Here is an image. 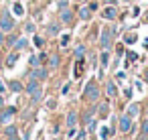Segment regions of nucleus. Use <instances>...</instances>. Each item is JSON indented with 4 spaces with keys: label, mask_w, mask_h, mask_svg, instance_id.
Listing matches in <instances>:
<instances>
[{
    "label": "nucleus",
    "mask_w": 148,
    "mask_h": 140,
    "mask_svg": "<svg viewBox=\"0 0 148 140\" xmlns=\"http://www.w3.org/2000/svg\"><path fill=\"white\" fill-rule=\"evenodd\" d=\"M83 100H87L89 104H95V102L99 100V87H97L95 81H89V83L85 85V89H83Z\"/></svg>",
    "instance_id": "1"
},
{
    "label": "nucleus",
    "mask_w": 148,
    "mask_h": 140,
    "mask_svg": "<svg viewBox=\"0 0 148 140\" xmlns=\"http://www.w3.org/2000/svg\"><path fill=\"white\" fill-rule=\"evenodd\" d=\"M14 29V19L8 10H4L2 14H0V31L2 33H10Z\"/></svg>",
    "instance_id": "2"
},
{
    "label": "nucleus",
    "mask_w": 148,
    "mask_h": 140,
    "mask_svg": "<svg viewBox=\"0 0 148 140\" xmlns=\"http://www.w3.org/2000/svg\"><path fill=\"white\" fill-rule=\"evenodd\" d=\"M112 35H114L112 29H103L101 31V37H99V47L101 49H110L112 47Z\"/></svg>",
    "instance_id": "3"
},
{
    "label": "nucleus",
    "mask_w": 148,
    "mask_h": 140,
    "mask_svg": "<svg viewBox=\"0 0 148 140\" xmlns=\"http://www.w3.org/2000/svg\"><path fill=\"white\" fill-rule=\"evenodd\" d=\"M59 23H61V25H71V23H73V10H71L69 6L59 12Z\"/></svg>",
    "instance_id": "4"
},
{
    "label": "nucleus",
    "mask_w": 148,
    "mask_h": 140,
    "mask_svg": "<svg viewBox=\"0 0 148 140\" xmlns=\"http://www.w3.org/2000/svg\"><path fill=\"white\" fill-rule=\"evenodd\" d=\"M120 132H124V134H128L130 130H132V118L128 116V114H124V116H120Z\"/></svg>",
    "instance_id": "5"
},
{
    "label": "nucleus",
    "mask_w": 148,
    "mask_h": 140,
    "mask_svg": "<svg viewBox=\"0 0 148 140\" xmlns=\"http://www.w3.org/2000/svg\"><path fill=\"white\" fill-rule=\"evenodd\" d=\"M14 114H16V108H12V106H8V108H4L2 112H0V122H10Z\"/></svg>",
    "instance_id": "6"
},
{
    "label": "nucleus",
    "mask_w": 148,
    "mask_h": 140,
    "mask_svg": "<svg viewBox=\"0 0 148 140\" xmlns=\"http://www.w3.org/2000/svg\"><path fill=\"white\" fill-rule=\"evenodd\" d=\"M47 75H49V71H47L45 67H37V69H33V71H31V79H37V81L47 79Z\"/></svg>",
    "instance_id": "7"
},
{
    "label": "nucleus",
    "mask_w": 148,
    "mask_h": 140,
    "mask_svg": "<svg viewBox=\"0 0 148 140\" xmlns=\"http://www.w3.org/2000/svg\"><path fill=\"white\" fill-rule=\"evenodd\" d=\"M101 16H103V19H108V21H114V19L118 16V8H116L114 4H110L108 8H103V10H101Z\"/></svg>",
    "instance_id": "8"
},
{
    "label": "nucleus",
    "mask_w": 148,
    "mask_h": 140,
    "mask_svg": "<svg viewBox=\"0 0 148 140\" xmlns=\"http://www.w3.org/2000/svg\"><path fill=\"white\" fill-rule=\"evenodd\" d=\"M18 57H21V53H18V51H14V53H10V55L6 57V67H8V69H12V67L16 65V61H18Z\"/></svg>",
    "instance_id": "9"
},
{
    "label": "nucleus",
    "mask_w": 148,
    "mask_h": 140,
    "mask_svg": "<svg viewBox=\"0 0 148 140\" xmlns=\"http://www.w3.org/2000/svg\"><path fill=\"white\" fill-rule=\"evenodd\" d=\"M77 16H79L81 21H89V19H91V10H89V6H81L79 12H77Z\"/></svg>",
    "instance_id": "10"
},
{
    "label": "nucleus",
    "mask_w": 148,
    "mask_h": 140,
    "mask_svg": "<svg viewBox=\"0 0 148 140\" xmlns=\"http://www.w3.org/2000/svg\"><path fill=\"white\" fill-rule=\"evenodd\" d=\"M106 93H108L110 97H116V95H118V87H116L114 81H108V83H106Z\"/></svg>",
    "instance_id": "11"
},
{
    "label": "nucleus",
    "mask_w": 148,
    "mask_h": 140,
    "mask_svg": "<svg viewBox=\"0 0 148 140\" xmlns=\"http://www.w3.org/2000/svg\"><path fill=\"white\" fill-rule=\"evenodd\" d=\"M126 114H128L130 118H136V116L140 114V106H138V104H130L128 110H126Z\"/></svg>",
    "instance_id": "12"
},
{
    "label": "nucleus",
    "mask_w": 148,
    "mask_h": 140,
    "mask_svg": "<svg viewBox=\"0 0 148 140\" xmlns=\"http://www.w3.org/2000/svg\"><path fill=\"white\" fill-rule=\"evenodd\" d=\"M65 122H67L69 128H75V126H77V114H75V112H69L67 118H65Z\"/></svg>",
    "instance_id": "13"
},
{
    "label": "nucleus",
    "mask_w": 148,
    "mask_h": 140,
    "mask_svg": "<svg viewBox=\"0 0 148 140\" xmlns=\"http://www.w3.org/2000/svg\"><path fill=\"white\" fill-rule=\"evenodd\" d=\"M99 63H101V69L108 67V63H110V53H108V49L101 51V55H99Z\"/></svg>",
    "instance_id": "14"
},
{
    "label": "nucleus",
    "mask_w": 148,
    "mask_h": 140,
    "mask_svg": "<svg viewBox=\"0 0 148 140\" xmlns=\"http://www.w3.org/2000/svg\"><path fill=\"white\" fill-rule=\"evenodd\" d=\"M8 87H10V89H12V91H14V93H21V91H23V89H25V85H23V83H21V81H16V79H12V81H10V83H8Z\"/></svg>",
    "instance_id": "15"
},
{
    "label": "nucleus",
    "mask_w": 148,
    "mask_h": 140,
    "mask_svg": "<svg viewBox=\"0 0 148 140\" xmlns=\"http://www.w3.org/2000/svg\"><path fill=\"white\" fill-rule=\"evenodd\" d=\"M39 87H41V85H39V81H37V79H31V81L27 83L25 91H27V93H33V91H35V89H39Z\"/></svg>",
    "instance_id": "16"
},
{
    "label": "nucleus",
    "mask_w": 148,
    "mask_h": 140,
    "mask_svg": "<svg viewBox=\"0 0 148 140\" xmlns=\"http://www.w3.org/2000/svg\"><path fill=\"white\" fill-rule=\"evenodd\" d=\"M108 112H110V106H108V104H106V102H103V104H101V106H99V108H97V114H99V118H101V120H103V118H108V116H110V114H108Z\"/></svg>",
    "instance_id": "17"
},
{
    "label": "nucleus",
    "mask_w": 148,
    "mask_h": 140,
    "mask_svg": "<svg viewBox=\"0 0 148 140\" xmlns=\"http://www.w3.org/2000/svg\"><path fill=\"white\" fill-rule=\"evenodd\" d=\"M41 100H43V91H41V87H39V89H35V91L31 93V102H33V104H39Z\"/></svg>",
    "instance_id": "18"
},
{
    "label": "nucleus",
    "mask_w": 148,
    "mask_h": 140,
    "mask_svg": "<svg viewBox=\"0 0 148 140\" xmlns=\"http://www.w3.org/2000/svg\"><path fill=\"white\" fill-rule=\"evenodd\" d=\"M12 12H14L16 16H23V14H25V6H23L21 2H14V4H12Z\"/></svg>",
    "instance_id": "19"
},
{
    "label": "nucleus",
    "mask_w": 148,
    "mask_h": 140,
    "mask_svg": "<svg viewBox=\"0 0 148 140\" xmlns=\"http://www.w3.org/2000/svg\"><path fill=\"white\" fill-rule=\"evenodd\" d=\"M47 33H49V35H53V37H55V35H59V23H51V25L47 27Z\"/></svg>",
    "instance_id": "20"
},
{
    "label": "nucleus",
    "mask_w": 148,
    "mask_h": 140,
    "mask_svg": "<svg viewBox=\"0 0 148 140\" xmlns=\"http://www.w3.org/2000/svg\"><path fill=\"white\" fill-rule=\"evenodd\" d=\"M59 63H61V57H59V55H57V53H55V55H51V57H49V65H51V67H53V69H55V67H59Z\"/></svg>",
    "instance_id": "21"
},
{
    "label": "nucleus",
    "mask_w": 148,
    "mask_h": 140,
    "mask_svg": "<svg viewBox=\"0 0 148 140\" xmlns=\"http://www.w3.org/2000/svg\"><path fill=\"white\" fill-rule=\"evenodd\" d=\"M112 134H114L112 128H101V130H99V138H101V140H108Z\"/></svg>",
    "instance_id": "22"
},
{
    "label": "nucleus",
    "mask_w": 148,
    "mask_h": 140,
    "mask_svg": "<svg viewBox=\"0 0 148 140\" xmlns=\"http://www.w3.org/2000/svg\"><path fill=\"white\" fill-rule=\"evenodd\" d=\"M75 57H77V59H83V57H85V47H83V45H77V47H75Z\"/></svg>",
    "instance_id": "23"
},
{
    "label": "nucleus",
    "mask_w": 148,
    "mask_h": 140,
    "mask_svg": "<svg viewBox=\"0 0 148 140\" xmlns=\"http://www.w3.org/2000/svg\"><path fill=\"white\" fill-rule=\"evenodd\" d=\"M83 73V59H77V67H75V77H81Z\"/></svg>",
    "instance_id": "24"
},
{
    "label": "nucleus",
    "mask_w": 148,
    "mask_h": 140,
    "mask_svg": "<svg viewBox=\"0 0 148 140\" xmlns=\"http://www.w3.org/2000/svg\"><path fill=\"white\" fill-rule=\"evenodd\" d=\"M136 41H138L136 33H134V35H132V33H128V35L124 37V43H128V45H130V43H136Z\"/></svg>",
    "instance_id": "25"
},
{
    "label": "nucleus",
    "mask_w": 148,
    "mask_h": 140,
    "mask_svg": "<svg viewBox=\"0 0 148 140\" xmlns=\"http://www.w3.org/2000/svg\"><path fill=\"white\" fill-rule=\"evenodd\" d=\"M14 49H18V51H21V49H27V39H18V41L14 43Z\"/></svg>",
    "instance_id": "26"
},
{
    "label": "nucleus",
    "mask_w": 148,
    "mask_h": 140,
    "mask_svg": "<svg viewBox=\"0 0 148 140\" xmlns=\"http://www.w3.org/2000/svg\"><path fill=\"white\" fill-rule=\"evenodd\" d=\"M4 134L6 136H16V126H6L4 128Z\"/></svg>",
    "instance_id": "27"
},
{
    "label": "nucleus",
    "mask_w": 148,
    "mask_h": 140,
    "mask_svg": "<svg viewBox=\"0 0 148 140\" xmlns=\"http://www.w3.org/2000/svg\"><path fill=\"white\" fill-rule=\"evenodd\" d=\"M69 39H71V35H67V33L61 35V47H67L69 45Z\"/></svg>",
    "instance_id": "28"
},
{
    "label": "nucleus",
    "mask_w": 148,
    "mask_h": 140,
    "mask_svg": "<svg viewBox=\"0 0 148 140\" xmlns=\"http://www.w3.org/2000/svg\"><path fill=\"white\" fill-rule=\"evenodd\" d=\"M16 41H18V37H16V35H8V39H6V43H8L10 47H14V43H16Z\"/></svg>",
    "instance_id": "29"
},
{
    "label": "nucleus",
    "mask_w": 148,
    "mask_h": 140,
    "mask_svg": "<svg viewBox=\"0 0 148 140\" xmlns=\"http://www.w3.org/2000/svg\"><path fill=\"white\" fill-rule=\"evenodd\" d=\"M29 63H31V65H33V67H39V63H41V59H39V57H35V55H33V57H31V59H29Z\"/></svg>",
    "instance_id": "30"
},
{
    "label": "nucleus",
    "mask_w": 148,
    "mask_h": 140,
    "mask_svg": "<svg viewBox=\"0 0 148 140\" xmlns=\"http://www.w3.org/2000/svg\"><path fill=\"white\" fill-rule=\"evenodd\" d=\"M57 6H59V10L67 8V6H69V0H59V2H57Z\"/></svg>",
    "instance_id": "31"
},
{
    "label": "nucleus",
    "mask_w": 148,
    "mask_h": 140,
    "mask_svg": "<svg viewBox=\"0 0 148 140\" xmlns=\"http://www.w3.org/2000/svg\"><path fill=\"white\" fill-rule=\"evenodd\" d=\"M33 43H35V47H43V43H45V41H43L41 37H35V39H33Z\"/></svg>",
    "instance_id": "32"
},
{
    "label": "nucleus",
    "mask_w": 148,
    "mask_h": 140,
    "mask_svg": "<svg viewBox=\"0 0 148 140\" xmlns=\"http://www.w3.org/2000/svg\"><path fill=\"white\" fill-rule=\"evenodd\" d=\"M116 53H118V57H122V55H124V45H122V43L116 47Z\"/></svg>",
    "instance_id": "33"
},
{
    "label": "nucleus",
    "mask_w": 148,
    "mask_h": 140,
    "mask_svg": "<svg viewBox=\"0 0 148 140\" xmlns=\"http://www.w3.org/2000/svg\"><path fill=\"white\" fill-rule=\"evenodd\" d=\"M128 61H138V55H136L134 51H130V53H128Z\"/></svg>",
    "instance_id": "34"
},
{
    "label": "nucleus",
    "mask_w": 148,
    "mask_h": 140,
    "mask_svg": "<svg viewBox=\"0 0 148 140\" xmlns=\"http://www.w3.org/2000/svg\"><path fill=\"white\" fill-rule=\"evenodd\" d=\"M87 6H89V10H91V12H93V10H97V2H89Z\"/></svg>",
    "instance_id": "35"
},
{
    "label": "nucleus",
    "mask_w": 148,
    "mask_h": 140,
    "mask_svg": "<svg viewBox=\"0 0 148 140\" xmlns=\"http://www.w3.org/2000/svg\"><path fill=\"white\" fill-rule=\"evenodd\" d=\"M27 33H35V25H33V23L27 25Z\"/></svg>",
    "instance_id": "36"
},
{
    "label": "nucleus",
    "mask_w": 148,
    "mask_h": 140,
    "mask_svg": "<svg viewBox=\"0 0 148 140\" xmlns=\"http://www.w3.org/2000/svg\"><path fill=\"white\" fill-rule=\"evenodd\" d=\"M69 89H71V85H69V83H67V85H63V89H61V91H63V95H67V93H69Z\"/></svg>",
    "instance_id": "37"
},
{
    "label": "nucleus",
    "mask_w": 148,
    "mask_h": 140,
    "mask_svg": "<svg viewBox=\"0 0 148 140\" xmlns=\"http://www.w3.org/2000/svg\"><path fill=\"white\" fill-rule=\"evenodd\" d=\"M55 106H57V102H55V100H49V102H47V108H51V110H53Z\"/></svg>",
    "instance_id": "38"
},
{
    "label": "nucleus",
    "mask_w": 148,
    "mask_h": 140,
    "mask_svg": "<svg viewBox=\"0 0 148 140\" xmlns=\"http://www.w3.org/2000/svg\"><path fill=\"white\" fill-rule=\"evenodd\" d=\"M91 114H93V112H87V114H85V116H83V122H85V124H87V122H89V120H91Z\"/></svg>",
    "instance_id": "39"
},
{
    "label": "nucleus",
    "mask_w": 148,
    "mask_h": 140,
    "mask_svg": "<svg viewBox=\"0 0 148 140\" xmlns=\"http://www.w3.org/2000/svg\"><path fill=\"white\" fill-rule=\"evenodd\" d=\"M75 134H77V130H75V128H69V132H67V136H69V138H73Z\"/></svg>",
    "instance_id": "40"
},
{
    "label": "nucleus",
    "mask_w": 148,
    "mask_h": 140,
    "mask_svg": "<svg viewBox=\"0 0 148 140\" xmlns=\"http://www.w3.org/2000/svg\"><path fill=\"white\" fill-rule=\"evenodd\" d=\"M142 132H144V134H148V120L142 124Z\"/></svg>",
    "instance_id": "41"
},
{
    "label": "nucleus",
    "mask_w": 148,
    "mask_h": 140,
    "mask_svg": "<svg viewBox=\"0 0 148 140\" xmlns=\"http://www.w3.org/2000/svg\"><path fill=\"white\" fill-rule=\"evenodd\" d=\"M2 45H4V33L0 31V47H2Z\"/></svg>",
    "instance_id": "42"
},
{
    "label": "nucleus",
    "mask_w": 148,
    "mask_h": 140,
    "mask_svg": "<svg viewBox=\"0 0 148 140\" xmlns=\"http://www.w3.org/2000/svg\"><path fill=\"white\" fill-rule=\"evenodd\" d=\"M124 77H126V73H122V71H120V73H116V79H124Z\"/></svg>",
    "instance_id": "43"
},
{
    "label": "nucleus",
    "mask_w": 148,
    "mask_h": 140,
    "mask_svg": "<svg viewBox=\"0 0 148 140\" xmlns=\"http://www.w3.org/2000/svg\"><path fill=\"white\" fill-rule=\"evenodd\" d=\"M124 95H126V97H132V89H130V87H128V89H126V91H124Z\"/></svg>",
    "instance_id": "44"
},
{
    "label": "nucleus",
    "mask_w": 148,
    "mask_h": 140,
    "mask_svg": "<svg viewBox=\"0 0 148 140\" xmlns=\"http://www.w3.org/2000/svg\"><path fill=\"white\" fill-rule=\"evenodd\" d=\"M4 91H6V85H4L2 81H0V93H4Z\"/></svg>",
    "instance_id": "45"
},
{
    "label": "nucleus",
    "mask_w": 148,
    "mask_h": 140,
    "mask_svg": "<svg viewBox=\"0 0 148 140\" xmlns=\"http://www.w3.org/2000/svg\"><path fill=\"white\" fill-rule=\"evenodd\" d=\"M106 4H116V0H103Z\"/></svg>",
    "instance_id": "46"
},
{
    "label": "nucleus",
    "mask_w": 148,
    "mask_h": 140,
    "mask_svg": "<svg viewBox=\"0 0 148 140\" xmlns=\"http://www.w3.org/2000/svg\"><path fill=\"white\" fill-rule=\"evenodd\" d=\"M8 140H21L18 136H8Z\"/></svg>",
    "instance_id": "47"
},
{
    "label": "nucleus",
    "mask_w": 148,
    "mask_h": 140,
    "mask_svg": "<svg viewBox=\"0 0 148 140\" xmlns=\"http://www.w3.org/2000/svg\"><path fill=\"white\" fill-rule=\"evenodd\" d=\"M0 106H4V97H2V93H0Z\"/></svg>",
    "instance_id": "48"
},
{
    "label": "nucleus",
    "mask_w": 148,
    "mask_h": 140,
    "mask_svg": "<svg viewBox=\"0 0 148 140\" xmlns=\"http://www.w3.org/2000/svg\"><path fill=\"white\" fill-rule=\"evenodd\" d=\"M144 79H146V83H148V71H146V75H144Z\"/></svg>",
    "instance_id": "49"
},
{
    "label": "nucleus",
    "mask_w": 148,
    "mask_h": 140,
    "mask_svg": "<svg viewBox=\"0 0 148 140\" xmlns=\"http://www.w3.org/2000/svg\"><path fill=\"white\" fill-rule=\"evenodd\" d=\"M146 118H148V110H146Z\"/></svg>",
    "instance_id": "50"
},
{
    "label": "nucleus",
    "mask_w": 148,
    "mask_h": 140,
    "mask_svg": "<svg viewBox=\"0 0 148 140\" xmlns=\"http://www.w3.org/2000/svg\"><path fill=\"white\" fill-rule=\"evenodd\" d=\"M146 19H148V14H146Z\"/></svg>",
    "instance_id": "51"
}]
</instances>
